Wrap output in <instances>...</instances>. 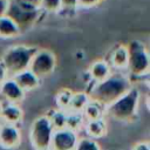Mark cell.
<instances>
[{
	"label": "cell",
	"instance_id": "1",
	"mask_svg": "<svg viewBox=\"0 0 150 150\" xmlns=\"http://www.w3.org/2000/svg\"><path fill=\"white\" fill-rule=\"evenodd\" d=\"M132 86L134 83L125 71H112L107 79L94 82L87 90V94L89 100L105 108L123 96Z\"/></svg>",
	"mask_w": 150,
	"mask_h": 150
},
{
	"label": "cell",
	"instance_id": "2",
	"mask_svg": "<svg viewBox=\"0 0 150 150\" xmlns=\"http://www.w3.org/2000/svg\"><path fill=\"white\" fill-rule=\"evenodd\" d=\"M141 102V91L132 86L123 96L104 108V116L121 123H131L137 118Z\"/></svg>",
	"mask_w": 150,
	"mask_h": 150
},
{
	"label": "cell",
	"instance_id": "3",
	"mask_svg": "<svg viewBox=\"0 0 150 150\" xmlns=\"http://www.w3.org/2000/svg\"><path fill=\"white\" fill-rule=\"evenodd\" d=\"M128 49V66L125 73L130 77V80H142L148 77L150 60H149V50L146 45L141 40H131L127 43Z\"/></svg>",
	"mask_w": 150,
	"mask_h": 150
},
{
	"label": "cell",
	"instance_id": "4",
	"mask_svg": "<svg viewBox=\"0 0 150 150\" xmlns=\"http://www.w3.org/2000/svg\"><path fill=\"white\" fill-rule=\"evenodd\" d=\"M38 49L36 46H29V45H13L8 47L0 60L2 61L4 66L6 67L8 75L13 76L25 69L28 68L30 59L35 50Z\"/></svg>",
	"mask_w": 150,
	"mask_h": 150
},
{
	"label": "cell",
	"instance_id": "5",
	"mask_svg": "<svg viewBox=\"0 0 150 150\" xmlns=\"http://www.w3.org/2000/svg\"><path fill=\"white\" fill-rule=\"evenodd\" d=\"M6 15L9 16L20 27L21 32H23L35 26L39 22V20L42 18L43 12L40 9V7L18 4L9 0Z\"/></svg>",
	"mask_w": 150,
	"mask_h": 150
},
{
	"label": "cell",
	"instance_id": "6",
	"mask_svg": "<svg viewBox=\"0 0 150 150\" xmlns=\"http://www.w3.org/2000/svg\"><path fill=\"white\" fill-rule=\"evenodd\" d=\"M54 127L47 115L38 116L29 128V142L34 150H49Z\"/></svg>",
	"mask_w": 150,
	"mask_h": 150
},
{
	"label": "cell",
	"instance_id": "7",
	"mask_svg": "<svg viewBox=\"0 0 150 150\" xmlns=\"http://www.w3.org/2000/svg\"><path fill=\"white\" fill-rule=\"evenodd\" d=\"M57 66V59L54 52L47 48H39L33 54L28 69L32 70L39 79L43 80L52 76Z\"/></svg>",
	"mask_w": 150,
	"mask_h": 150
},
{
	"label": "cell",
	"instance_id": "8",
	"mask_svg": "<svg viewBox=\"0 0 150 150\" xmlns=\"http://www.w3.org/2000/svg\"><path fill=\"white\" fill-rule=\"evenodd\" d=\"M79 141L77 131L69 128L54 129L49 150H74Z\"/></svg>",
	"mask_w": 150,
	"mask_h": 150
},
{
	"label": "cell",
	"instance_id": "9",
	"mask_svg": "<svg viewBox=\"0 0 150 150\" xmlns=\"http://www.w3.org/2000/svg\"><path fill=\"white\" fill-rule=\"evenodd\" d=\"M26 93L18 86L12 76H8L0 83V101L6 103L21 104L25 100Z\"/></svg>",
	"mask_w": 150,
	"mask_h": 150
},
{
	"label": "cell",
	"instance_id": "10",
	"mask_svg": "<svg viewBox=\"0 0 150 150\" xmlns=\"http://www.w3.org/2000/svg\"><path fill=\"white\" fill-rule=\"evenodd\" d=\"M21 144V129L19 125L0 122V148L12 150Z\"/></svg>",
	"mask_w": 150,
	"mask_h": 150
},
{
	"label": "cell",
	"instance_id": "11",
	"mask_svg": "<svg viewBox=\"0 0 150 150\" xmlns=\"http://www.w3.org/2000/svg\"><path fill=\"white\" fill-rule=\"evenodd\" d=\"M23 121V110L20 104L2 102L0 110V122L20 125Z\"/></svg>",
	"mask_w": 150,
	"mask_h": 150
},
{
	"label": "cell",
	"instance_id": "12",
	"mask_svg": "<svg viewBox=\"0 0 150 150\" xmlns=\"http://www.w3.org/2000/svg\"><path fill=\"white\" fill-rule=\"evenodd\" d=\"M111 69L114 71H125L128 66V49L127 45L120 43L115 46L109 55L108 60Z\"/></svg>",
	"mask_w": 150,
	"mask_h": 150
},
{
	"label": "cell",
	"instance_id": "13",
	"mask_svg": "<svg viewBox=\"0 0 150 150\" xmlns=\"http://www.w3.org/2000/svg\"><path fill=\"white\" fill-rule=\"evenodd\" d=\"M14 79V81L18 83V86L27 94L29 91H33L35 89H38L41 84V79H39L32 70H29L28 68L13 75L12 76Z\"/></svg>",
	"mask_w": 150,
	"mask_h": 150
},
{
	"label": "cell",
	"instance_id": "14",
	"mask_svg": "<svg viewBox=\"0 0 150 150\" xmlns=\"http://www.w3.org/2000/svg\"><path fill=\"white\" fill-rule=\"evenodd\" d=\"M112 71L114 70L111 69L108 60H104V59H100L91 62L88 68V75L90 77L91 83L107 79Z\"/></svg>",
	"mask_w": 150,
	"mask_h": 150
},
{
	"label": "cell",
	"instance_id": "15",
	"mask_svg": "<svg viewBox=\"0 0 150 150\" xmlns=\"http://www.w3.org/2000/svg\"><path fill=\"white\" fill-rule=\"evenodd\" d=\"M82 130H84L86 136L94 138V139H98L101 137H104L107 135V131H108L105 117L94 120V121H86Z\"/></svg>",
	"mask_w": 150,
	"mask_h": 150
},
{
	"label": "cell",
	"instance_id": "16",
	"mask_svg": "<svg viewBox=\"0 0 150 150\" xmlns=\"http://www.w3.org/2000/svg\"><path fill=\"white\" fill-rule=\"evenodd\" d=\"M20 27L6 14L0 16V39L1 40H12L18 38L21 34Z\"/></svg>",
	"mask_w": 150,
	"mask_h": 150
},
{
	"label": "cell",
	"instance_id": "17",
	"mask_svg": "<svg viewBox=\"0 0 150 150\" xmlns=\"http://www.w3.org/2000/svg\"><path fill=\"white\" fill-rule=\"evenodd\" d=\"M82 115L84 117V121H94L98 120L104 116V107L100 103L89 100V102L86 104V107L82 110Z\"/></svg>",
	"mask_w": 150,
	"mask_h": 150
},
{
	"label": "cell",
	"instance_id": "18",
	"mask_svg": "<svg viewBox=\"0 0 150 150\" xmlns=\"http://www.w3.org/2000/svg\"><path fill=\"white\" fill-rule=\"evenodd\" d=\"M89 102V96L87 91H74L68 105L67 111H74V112H82L86 104Z\"/></svg>",
	"mask_w": 150,
	"mask_h": 150
},
{
	"label": "cell",
	"instance_id": "19",
	"mask_svg": "<svg viewBox=\"0 0 150 150\" xmlns=\"http://www.w3.org/2000/svg\"><path fill=\"white\" fill-rule=\"evenodd\" d=\"M84 117L82 112H74V111H67L66 115V128H69L74 131H80L83 129L84 125Z\"/></svg>",
	"mask_w": 150,
	"mask_h": 150
},
{
	"label": "cell",
	"instance_id": "20",
	"mask_svg": "<svg viewBox=\"0 0 150 150\" xmlns=\"http://www.w3.org/2000/svg\"><path fill=\"white\" fill-rule=\"evenodd\" d=\"M46 115L48 116V118H49L50 123L53 124L54 129H60V128L66 127V115H67L66 110H61L59 108H55Z\"/></svg>",
	"mask_w": 150,
	"mask_h": 150
},
{
	"label": "cell",
	"instance_id": "21",
	"mask_svg": "<svg viewBox=\"0 0 150 150\" xmlns=\"http://www.w3.org/2000/svg\"><path fill=\"white\" fill-rule=\"evenodd\" d=\"M73 93H74V91L70 90V89H68V88H62V89H60V90L56 93V95H55L56 108L67 111Z\"/></svg>",
	"mask_w": 150,
	"mask_h": 150
},
{
	"label": "cell",
	"instance_id": "22",
	"mask_svg": "<svg viewBox=\"0 0 150 150\" xmlns=\"http://www.w3.org/2000/svg\"><path fill=\"white\" fill-rule=\"evenodd\" d=\"M74 150H102V148L100 146L97 139L84 136V137H79V141Z\"/></svg>",
	"mask_w": 150,
	"mask_h": 150
},
{
	"label": "cell",
	"instance_id": "23",
	"mask_svg": "<svg viewBox=\"0 0 150 150\" xmlns=\"http://www.w3.org/2000/svg\"><path fill=\"white\" fill-rule=\"evenodd\" d=\"M40 9L43 13H60L61 0H41Z\"/></svg>",
	"mask_w": 150,
	"mask_h": 150
},
{
	"label": "cell",
	"instance_id": "24",
	"mask_svg": "<svg viewBox=\"0 0 150 150\" xmlns=\"http://www.w3.org/2000/svg\"><path fill=\"white\" fill-rule=\"evenodd\" d=\"M77 9V0H61V12H75Z\"/></svg>",
	"mask_w": 150,
	"mask_h": 150
},
{
	"label": "cell",
	"instance_id": "25",
	"mask_svg": "<svg viewBox=\"0 0 150 150\" xmlns=\"http://www.w3.org/2000/svg\"><path fill=\"white\" fill-rule=\"evenodd\" d=\"M103 0H77V8L83 9H90L98 4H101Z\"/></svg>",
	"mask_w": 150,
	"mask_h": 150
},
{
	"label": "cell",
	"instance_id": "26",
	"mask_svg": "<svg viewBox=\"0 0 150 150\" xmlns=\"http://www.w3.org/2000/svg\"><path fill=\"white\" fill-rule=\"evenodd\" d=\"M131 150H150L149 148V143L145 142V141H141V142H137L132 145Z\"/></svg>",
	"mask_w": 150,
	"mask_h": 150
},
{
	"label": "cell",
	"instance_id": "27",
	"mask_svg": "<svg viewBox=\"0 0 150 150\" xmlns=\"http://www.w3.org/2000/svg\"><path fill=\"white\" fill-rule=\"evenodd\" d=\"M12 1L18 2V4H23V5L34 6V7H40V1H41V0H12Z\"/></svg>",
	"mask_w": 150,
	"mask_h": 150
},
{
	"label": "cell",
	"instance_id": "28",
	"mask_svg": "<svg viewBox=\"0 0 150 150\" xmlns=\"http://www.w3.org/2000/svg\"><path fill=\"white\" fill-rule=\"evenodd\" d=\"M8 76H9V75H8V71H7L6 67L4 66L2 61L0 60V83H1L4 80H6Z\"/></svg>",
	"mask_w": 150,
	"mask_h": 150
},
{
	"label": "cell",
	"instance_id": "29",
	"mask_svg": "<svg viewBox=\"0 0 150 150\" xmlns=\"http://www.w3.org/2000/svg\"><path fill=\"white\" fill-rule=\"evenodd\" d=\"M8 4L9 1L8 0H0V16L5 15L6 14V11H7V7H8Z\"/></svg>",
	"mask_w": 150,
	"mask_h": 150
},
{
	"label": "cell",
	"instance_id": "30",
	"mask_svg": "<svg viewBox=\"0 0 150 150\" xmlns=\"http://www.w3.org/2000/svg\"><path fill=\"white\" fill-rule=\"evenodd\" d=\"M1 104H2V102L0 101V110H1Z\"/></svg>",
	"mask_w": 150,
	"mask_h": 150
},
{
	"label": "cell",
	"instance_id": "31",
	"mask_svg": "<svg viewBox=\"0 0 150 150\" xmlns=\"http://www.w3.org/2000/svg\"><path fill=\"white\" fill-rule=\"evenodd\" d=\"M8 1H9V0H8Z\"/></svg>",
	"mask_w": 150,
	"mask_h": 150
}]
</instances>
